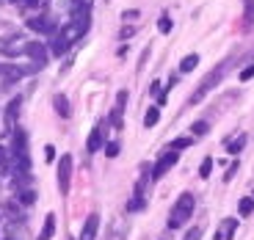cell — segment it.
Returning a JSON list of instances; mask_svg holds the SVG:
<instances>
[{"label":"cell","instance_id":"6da1fadb","mask_svg":"<svg viewBox=\"0 0 254 240\" xmlns=\"http://www.w3.org/2000/svg\"><path fill=\"white\" fill-rule=\"evenodd\" d=\"M91 28V8L89 3H75L72 6V17L66 25H61V31L53 33V45H50V53L53 56H64L69 53V47L75 42H80Z\"/></svg>","mask_w":254,"mask_h":240},{"label":"cell","instance_id":"7a4b0ae2","mask_svg":"<svg viewBox=\"0 0 254 240\" xmlns=\"http://www.w3.org/2000/svg\"><path fill=\"white\" fill-rule=\"evenodd\" d=\"M235 61H238L235 56H229V58H224V61L218 63L216 69H210L207 75L202 77V83H199V86H196V91H193V94H190L188 105H199V102H202L204 97L210 94V91L216 89V86H221V80H224V77H227V72L232 69V63H235Z\"/></svg>","mask_w":254,"mask_h":240},{"label":"cell","instance_id":"3957f363","mask_svg":"<svg viewBox=\"0 0 254 240\" xmlns=\"http://www.w3.org/2000/svg\"><path fill=\"white\" fill-rule=\"evenodd\" d=\"M193 210H196V196L188 193V190H185V193H180V199L174 202V207H172V215H169V227L180 229L185 221H190Z\"/></svg>","mask_w":254,"mask_h":240},{"label":"cell","instance_id":"277c9868","mask_svg":"<svg viewBox=\"0 0 254 240\" xmlns=\"http://www.w3.org/2000/svg\"><path fill=\"white\" fill-rule=\"evenodd\" d=\"M11 160L17 166V174H28L31 169V155H28V135L25 130H14V141H11Z\"/></svg>","mask_w":254,"mask_h":240},{"label":"cell","instance_id":"5b68a950","mask_svg":"<svg viewBox=\"0 0 254 240\" xmlns=\"http://www.w3.org/2000/svg\"><path fill=\"white\" fill-rule=\"evenodd\" d=\"M69 182H72V158L61 155V163H58V190L64 196L69 193Z\"/></svg>","mask_w":254,"mask_h":240},{"label":"cell","instance_id":"8992f818","mask_svg":"<svg viewBox=\"0 0 254 240\" xmlns=\"http://www.w3.org/2000/svg\"><path fill=\"white\" fill-rule=\"evenodd\" d=\"M177 160H180V155H177V149H169L163 155V158L155 163V169H152V180H160V177H166V171H172L174 166H177Z\"/></svg>","mask_w":254,"mask_h":240},{"label":"cell","instance_id":"52a82bcc","mask_svg":"<svg viewBox=\"0 0 254 240\" xmlns=\"http://www.w3.org/2000/svg\"><path fill=\"white\" fill-rule=\"evenodd\" d=\"M42 66H8V63H3L0 66V75L6 77V83H11V80H19V77H25V75H33V72H39Z\"/></svg>","mask_w":254,"mask_h":240},{"label":"cell","instance_id":"ba28073f","mask_svg":"<svg viewBox=\"0 0 254 240\" xmlns=\"http://www.w3.org/2000/svg\"><path fill=\"white\" fill-rule=\"evenodd\" d=\"M146 174L138 180V185H135V193H133V202H127V210L130 213H138V210H144V204H146Z\"/></svg>","mask_w":254,"mask_h":240},{"label":"cell","instance_id":"9c48e42d","mask_svg":"<svg viewBox=\"0 0 254 240\" xmlns=\"http://www.w3.org/2000/svg\"><path fill=\"white\" fill-rule=\"evenodd\" d=\"M25 53H28V58H31L36 66H47V58H50V53H47L45 45H39V42H28V45H25Z\"/></svg>","mask_w":254,"mask_h":240},{"label":"cell","instance_id":"30bf717a","mask_svg":"<svg viewBox=\"0 0 254 240\" xmlns=\"http://www.w3.org/2000/svg\"><path fill=\"white\" fill-rule=\"evenodd\" d=\"M102 141H105V121H97L94 124V130H91V135H89V144H86V152L89 155H94V152H100L102 149Z\"/></svg>","mask_w":254,"mask_h":240},{"label":"cell","instance_id":"8fae6325","mask_svg":"<svg viewBox=\"0 0 254 240\" xmlns=\"http://www.w3.org/2000/svg\"><path fill=\"white\" fill-rule=\"evenodd\" d=\"M28 28L31 31H39V33H56V22H53V17H47V14H39V17H31L28 19Z\"/></svg>","mask_w":254,"mask_h":240},{"label":"cell","instance_id":"7c38bea8","mask_svg":"<svg viewBox=\"0 0 254 240\" xmlns=\"http://www.w3.org/2000/svg\"><path fill=\"white\" fill-rule=\"evenodd\" d=\"M97 229H100V213H91L89 218H86V224H83V229H80V240H94Z\"/></svg>","mask_w":254,"mask_h":240},{"label":"cell","instance_id":"4fadbf2b","mask_svg":"<svg viewBox=\"0 0 254 240\" xmlns=\"http://www.w3.org/2000/svg\"><path fill=\"white\" fill-rule=\"evenodd\" d=\"M254 28V0H243V17H241V31L249 33Z\"/></svg>","mask_w":254,"mask_h":240},{"label":"cell","instance_id":"5bb4252c","mask_svg":"<svg viewBox=\"0 0 254 240\" xmlns=\"http://www.w3.org/2000/svg\"><path fill=\"white\" fill-rule=\"evenodd\" d=\"M125 102H127V91H119V94H116V105H114V111H111V124H114V127H122Z\"/></svg>","mask_w":254,"mask_h":240},{"label":"cell","instance_id":"9a60e30c","mask_svg":"<svg viewBox=\"0 0 254 240\" xmlns=\"http://www.w3.org/2000/svg\"><path fill=\"white\" fill-rule=\"evenodd\" d=\"M53 105H56V114L61 116V119H69V116H72L69 100H66L64 94H56V97H53Z\"/></svg>","mask_w":254,"mask_h":240},{"label":"cell","instance_id":"2e32d148","mask_svg":"<svg viewBox=\"0 0 254 240\" xmlns=\"http://www.w3.org/2000/svg\"><path fill=\"white\" fill-rule=\"evenodd\" d=\"M53 235H56V213H47L45 227H42V232H39V240H50Z\"/></svg>","mask_w":254,"mask_h":240},{"label":"cell","instance_id":"e0dca14e","mask_svg":"<svg viewBox=\"0 0 254 240\" xmlns=\"http://www.w3.org/2000/svg\"><path fill=\"white\" fill-rule=\"evenodd\" d=\"M19 114V97L17 100H11L8 102V108H6V130H11L14 133V116Z\"/></svg>","mask_w":254,"mask_h":240},{"label":"cell","instance_id":"ac0fdd59","mask_svg":"<svg viewBox=\"0 0 254 240\" xmlns=\"http://www.w3.org/2000/svg\"><path fill=\"white\" fill-rule=\"evenodd\" d=\"M199 66V56L196 53H190V56H185L183 61H180V72H193Z\"/></svg>","mask_w":254,"mask_h":240},{"label":"cell","instance_id":"d6986e66","mask_svg":"<svg viewBox=\"0 0 254 240\" xmlns=\"http://www.w3.org/2000/svg\"><path fill=\"white\" fill-rule=\"evenodd\" d=\"M243 144H246V135H238V138L227 141V152H229V155H238V152L243 149Z\"/></svg>","mask_w":254,"mask_h":240},{"label":"cell","instance_id":"ffe728a7","mask_svg":"<svg viewBox=\"0 0 254 240\" xmlns=\"http://www.w3.org/2000/svg\"><path fill=\"white\" fill-rule=\"evenodd\" d=\"M158 119H160V111H158V108H149L146 116H144V127H155V124H158Z\"/></svg>","mask_w":254,"mask_h":240},{"label":"cell","instance_id":"44dd1931","mask_svg":"<svg viewBox=\"0 0 254 240\" xmlns=\"http://www.w3.org/2000/svg\"><path fill=\"white\" fill-rule=\"evenodd\" d=\"M210 171H213V158H204L202 166H199V177L207 180V177H210Z\"/></svg>","mask_w":254,"mask_h":240},{"label":"cell","instance_id":"7402d4cb","mask_svg":"<svg viewBox=\"0 0 254 240\" xmlns=\"http://www.w3.org/2000/svg\"><path fill=\"white\" fill-rule=\"evenodd\" d=\"M235 227H238V221L235 218H227V221H224V238H232V232H235ZM221 235H216V238H221Z\"/></svg>","mask_w":254,"mask_h":240},{"label":"cell","instance_id":"603a6c76","mask_svg":"<svg viewBox=\"0 0 254 240\" xmlns=\"http://www.w3.org/2000/svg\"><path fill=\"white\" fill-rule=\"evenodd\" d=\"M252 210H254V199H252V196L241 199V215H243V218H246V215H252Z\"/></svg>","mask_w":254,"mask_h":240},{"label":"cell","instance_id":"cb8c5ba5","mask_svg":"<svg viewBox=\"0 0 254 240\" xmlns=\"http://www.w3.org/2000/svg\"><path fill=\"white\" fill-rule=\"evenodd\" d=\"M207 130H210L207 121H193V127H190V133H193V135H204Z\"/></svg>","mask_w":254,"mask_h":240},{"label":"cell","instance_id":"d4e9b609","mask_svg":"<svg viewBox=\"0 0 254 240\" xmlns=\"http://www.w3.org/2000/svg\"><path fill=\"white\" fill-rule=\"evenodd\" d=\"M158 28H160V33H172V17H169V14H163Z\"/></svg>","mask_w":254,"mask_h":240},{"label":"cell","instance_id":"484cf974","mask_svg":"<svg viewBox=\"0 0 254 240\" xmlns=\"http://www.w3.org/2000/svg\"><path fill=\"white\" fill-rule=\"evenodd\" d=\"M105 155H108V158H116V155H119V141H111V144H105Z\"/></svg>","mask_w":254,"mask_h":240},{"label":"cell","instance_id":"4316f807","mask_svg":"<svg viewBox=\"0 0 254 240\" xmlns=\"http://www.w3.org/2000/svg\"><path fill=\"white\" fill-rule=\"evenodd\" d=\"M254 77V63H246V69H241V80L246 83V80H252Z\"/></svg>","mask_w":254,"mask_h":240},{"label":"cell","instance_id":"83f0119b","mask_svg":"<svg viewBox=\"0 0 254 240\" xmlns=\"http://www.w3.org/2000/svg\"><path fill=\"white\" fill-rule=\"evenodd\" d=\"M190 144H193V138H177V141H174V144H172V149H185V146H190Z\"/></svg>","mask_w":254,"mask_h":240},{"label":"cell","instance_id":"f1b7e54d","mask_svg":"<svg viewBox=\"0 0 254 240\" xmlns=\"http://www.w3.org/2000/svg\"><path fill=\"white\" fill-rule=\"evenodd\" d=\"M19 8H39V0H14Z\"/></svg>","mask_w":254,"mask_h":240},{"label":"cell","instance_id":"f546056e","mask_svg":"<svg viewBox=\"0 0 254 240\" xmlns=\"http://www.w3.org/2000/svg\"><path fill=\"white\" fill-rule=\"evenodd\" d=\"M202 238V227H196V229H190L188 235H185V240H199Z\"/></svg>","mask_w":254,"mask_h":240},{"label":"cell","instance_id":"4dcf8cb0","mask_svg":"<svg viewBox=\"0 0 254 240\" xmlns=\"http://www.w3.org/2000/svg\"><path fill=\"white\" fill-rule=\"evenodd\" d=\"M235 171H238V163H232V166L227 169V174H224V182H229V180L235 177Z\"/></svg>","mask_w":254,"mask_h":240},{"label":"cell","instance_id":"1f68e13d","mask_svg":"<svg viewBox=\"0 0 254 240\" xmlns=\"http://www.w3.org/2000/svg\"><path fill=\"white\" fill-rule=\"evenodd\" d=\"M45 160H47V163H50V160H56V149H53L50 144L45 146Z\"/></svg>","mask_w":254,"mask_h":240},{"label":"cell","instance_id":"d6a6232c","mask_svg":"<svg viewBox=\"0 0 254 240\" xmlns=\"http://www.w3.org/2000/svg\"><path fill=\"white\" fill-rule=\"evenodd\" d=\"M0 169H6V149L0 146Z\"/></svg>","mask_w":254,"mask_h":240},{"label":"cell","instance_id":"836d02e7","mask_svg":"<svg viewBox=\"0 0 254 240\" xmlns=\"http://www.w3.org/2000/svg\"><path fill=\"white\" fill-rule=\"evenodd\" d=\"M75 3H86V0H72V6H75Z\"/></svg>","mask_w":254,"mask_h":240}]
</instances>
